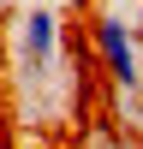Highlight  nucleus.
Returning <instances> with one entry per match:
<instances>
[{"label":"nucleus","mask_w":143,"mask_h":149,"mask_svg":"<svg viewBox=\"0 0 143 149\" xmlns=\"http://www.w3.org/2000/svg\"><path fill=\"white\" fill-rule=\"evenodd\" d=\"M113 149H119V143H113Z\"/></svg>","instance_id":"20e7f679"},{"label":"nucleus","mask_w":143,"mask_h":149,"mask_svg":"<svg viewBox=\"0 0 143 149\" xmlns=\"http://www.w3.org/2000/svg\"><path fill=\"white\" fill-rule=\"evenodd\" d=\"M60 66H66L60 6H42V0L18 6V18H12V72H18V84L30 95H42V90L60 84Z\"/></svg>","instance_id":"f257e3e1"},{"label":"nucleus","mask_w":143,"mask_h":149,"mask_svg":"<svg viewBox=\"0 0 143 149\" xmlns=\"http://www.w3.org/2000/svg\"><path fill=\"white\" fill-rule=\"evenodd\" d=\"M90 48H95V60H101L107 84L119 95L143 90V24L119 18V12H95L90 18Z\"/></svg>","instance_id":"f03ea898"},{"label":"nucleus","mask_w":143,"mask_h":149,"mask_svg":"<svg viewBox=\"0 0 143 149\" xmlns=\"http://www.w3.org/2000/svg\"><path fill=\"white\" fill-rule=\"evenodd\" d=\"M0 6H30V0H0Z\"/></svg>","instance_id":"7ed1b4c3"}]
</instances>
